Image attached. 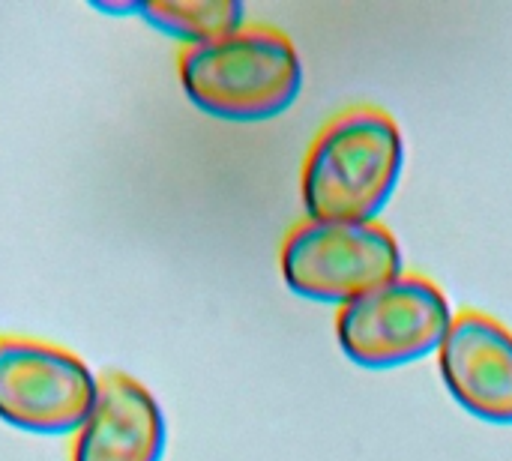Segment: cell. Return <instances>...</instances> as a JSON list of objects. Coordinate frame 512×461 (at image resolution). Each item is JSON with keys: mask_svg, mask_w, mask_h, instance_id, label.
Wrapping results in <instances>:
<instances>
[{"mask_svg": "<svg viewBox=\"0 0 512 461\" xmlns=\"http://www.w3.org/2000/svg\"><path fill=\"white\" fill-rule=\"evenodd\" d=\"M405 165L402 129L384 108L336 114L303 159V207L312 222H372L393 198Z\"/></svg>", "mask_w": 512, "mask_h": 461, "instance_id": "cell-1", "label": "cell"}, {"mask_svg": "<svg viewBox=\"0 0 512 461\" xmlns=\"http://www.w3.org/2000/svg\"><path fill=\"white\" fill-rule=\"evenodd\" d=\"M186 99L210 117L255 123L288 111L303 87L300 54L282 30L246 24L231 36L177 51Z\"/></svg>", "mask_w": 512, "mask_h": 461, "instance_id": "cell-2", "label": "cell"}, {"mask_svg": "<svg viewBox=\"0 0 512 461\" xmlns=\"http://www.w3.org/2000/svg\"><path fill=\"white\" fill-rule=\"evenodd\" d=\"M285 285L318 303H351L402 276V249L378 222H303L282 243Z\"/></svg>", "mask_w": 512, "mask_h": 461, "instance_id": "cell-3", "label": "cell"}, {"mask_svg": "<svg viewBox=\"0 0 512 461\" xmlns=\"http://www.w3.org/2000/svg\"><path fill=\"white\" fill-rule=\"evenodd\" d=\"M99 393V375L69 348L0 333V420L27 435H75Z\"/></svg>", "mask_w": 512, "mask_h": 461, "instance_id": "cell-4", "label": "cell"}, {"mask_svg": "<svg viewBox=\"0 0 512 461\" xmlns=\"http://www.w3.org/2000/svg\"><path fill=\"white\" fill-rule=\"evenodd\" d=\"M453 312L444 291L417 273L351 300L336 318V336L348 360L366 369L414 363L444 345Z\"/></svg>", "mask_w": 512, "mask_h": 461, "instance_id": "cell-5", "label": "cell"}, {"mask_svg": "<svg viewBox=\"0 0 512 461\" xmlns=\"http://www.w3.org/2000/svg\"><path fill=\"white\" fill-rule=\"evenodd\" d=\"M168 423L156 396L126 372H102L99 393L69 444V461H162Z\"/></svg>", "mask_w": 512, "mask_h": 461, "instance_id": "cell-6", "label": "cell"}, {"mask_svg": "<svg viewBox=\"0 0 512 461\" xmlns=\"http://www.w3.org/2000/svg\"><path fill=\"white\" fill-rule=\"evenodd\" d=\"M441 378L480 420L512 423V333L489 315L462 312L441 345Z\"/></svg>", "mask_w": 512, "mask_h": 461, "instance_id": "cell-7", "label": "cell"}, {"mask_svg": "<svg viewBox=\"0 0 512 461\" xmlns=\"http://www.w3.org/2000/svg\"><path fill=\"white\" fill-rule=\"evenodd\" d=\"M243 3L237 0H150L141 3V18L186 45H204L216 42L222 36L237 33L246 27L243 21Z\"/></svg>", "mask_w": 512, "mask_h": 461, "instance_id": "cell-8", "label": "cell"}, {"mask_svg": "<svg viewBox=\"0 0 512 461\" xmlns=\"http://www.w3.org/2000/svg\"><path fill=\"white\" fill-rule=\"evenodd\" d=\"M90 6L99 9V12H108V15H120V18H126V15H138V18H141V0H123V3H102V0H93Z\"/></svg>", "mask_w": 512, "mask_h": 461, "instance_id": "cell-9", "label": "cell"}]
</instances>
